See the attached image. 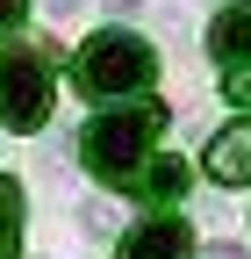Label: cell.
<instances>
[{"mask_svg": "<svg viewBox=\"0 0 251 259\" xmlns=\"http://www.w3.org/2000/svg\"><path fill=\"white\" fill-rule=\"evenodd\" d=\"M79 94H101V101H130L158 79V51H151L137 29H101V36H86L79 65H72Z\"/></svg>", "mask_w": 251, "mask_h": 259, "instance_id": "2", "label": "cell"}, {"mask_svg": "<svg viewBox=\"0 0 251 259\" xmlns=\"http://www.w3.org/2000/svg\"><path fill=\"white\" fill-rule=\"evenodd\" d=\"M137 194H144V202H179V194H186V166H179V158H151Z\"/></svg>", "mask_w": 251, "mask_h": 259, "instance_id": "7", "label": "cell"}, {"mask_svg": "<svg viewBox=\"0 0 251 259\" xmlns=\"http://www.w3.org/2000/svg\"><path fill=\"white\" fill-rule=\"evenodd\" d=\"M108 8H115V15H130V8H137V0H108Z\"/></svg>", "mask_w": 251, "mask_h": 259, "instance_id": "13", "label": "cell"}, {"mask_svg": "<svg viewBox=\"0 0 251 259\" xmlns=\"http://www.w3.org/2000/svg\"><path fill=\"white\" fill-rule=\"evenodd\" d=\"M208 173L223 180V187H244L251 180V122L237 115L230 130H215V144H208Z\"/></svg>", "mask_w": 251, "mask_h": 259, "instance_id": "5", "label": "cell"}, {"mask_svg": "<svg viewBox=\"0 0 251 259\" xmlns=\"http://www.w3.org/2000/svg\"><path fill=\"white\" fill-rule=\"evenodd\" d=\"M223 94H230L237 108H251V58L244 65H223Z\"/></svg>", "mask_w": 251, "mask_h": 259, "instance_id": "9", "label": "cell"}, {"mask_svg": "<svg viewBox=\"0 0 251 259\" xmlns=\"http://www.w3.org/2000/svg\"><path fill=\"white\" fill-rule=\"evenodd\" d=\"M22 15H29V0H0V36H8V29H22Z\"/></svg>", "mask_w": 251, "mask_h": 259, "instance_id": "10", "label": "cell"}, {"mask_svg": "<svg viewBox=\"0 0 251 259\" xmlns=\"http://www.w3.org/2000/svg\"><path fill=\"white\" fill-rule=\"evenodd\" d=\"M208 51L223 65H244L251 58V0H230V8L208 22Z\"/></svg>", "mask_w": 251, "mask_h": 259, "instance_id": "6", "label": "cell"}, {"mask_svg": "<svg viewBox=\"0 0 251 259\" xmlns=\"http://www.w3.org/2000/svg\"><path fill=\"white\" fill-rule=\"evenodd\" d=\"M50 115V58L43 51H0V122L8 130H43Z\"/></svg>", "mask_w": 251, "mask_h": 259, "instance_id": "3", "label": "cell"}, {"mask_svg": "<svg viewBox=\"0 0 251 259\" xmlns=\"http://www.w3.org/2000/svg\"><path fill=\"white\" fill-rule=\"evenodd\" d=\"M201 259H244V252H237V245H208Z\"/></svg>", "mask_w": 251, "mask_h": 259, "instance_id": "11", "label": "cell"}, {"mask_svg": "<svg viewBox=\"0 0 251 259\" xmlns=\"http://www.w3.org/2000/svg\"><path fill=\"white\" fill-rule=\"evenodd\" d=\"M115 259H194V231H186V216H151L115 245Z\"/></svg>", "mask_w": 251, "mask_h": 259, "instance_id": "4", "label": "cell"}, {"mask_svg": "<svg viewBox=\"0 0 251 259\" xmlns=\"http://www.w3.org/2000/svg\"><path fill=\"white\" fill-rule=\"evenodd\" d=\"M22 252V187L0 173V259H15Z\"/></svg>", "mask_w": 251, "mask_h": 259, "instance_id": "8", "label": "cell"}, {"mask_svg": "<svg viewBox=\"0 0 251 259\" xmlns=\"http://www.w3.org/2000/svg\"><path fill=\"white\" fill-rule=\"evenodd\" d=\"M165 130V108L158 101H144V94H130L122 108L108 115H93L86 122V137H79V158H86V173L101 180V187H144V166H151V137Z\"/></svg>", "mask_w": 251, "mask_h": 259, "instance_id": "1", "label": "cell"}, {"mask_svg": "<svg viewBox=\"0 0 251 259\" xmlns=\"http://www.w3.org/2000/svg\"><path fill=\"white\" fill-rule=\"evenodd\" d=\"M50 8H57V15H72V8H86V0H50Z\"/></svg>", "mask_w": 251, "mask_h": 259, "instance_id": "12", "label": "cell"}]
</instances>
